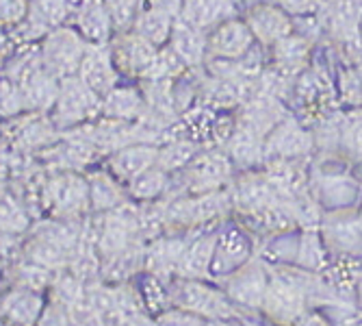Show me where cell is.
<instances>
[{
	"label": "cell",
	"instance_id": "cell-22",
	"mask_svg": "<svg viewBox=\"0 0 362 326\" xmlns=\"http://www.w3.org/2000/svg\"><path fill=\"white\" fill-rule=\"evenodd\" d=\"M278 5L291 16V18H306V16H317L325 0H278Z\"/></svg>",
	"mask_w": 362,
	"mask_h": 326
},
{
	"label": "cell",
	"instance_id": "cell-25",
	"mask_svg": "<svg viewBox=\"0 0 362 326\" xmlns=\"http://www.w3.org/2000/svg\"><path fill=\"white\" fill-rule=\"evenodd\" d=\"M356 65H358V72H360V79H362V59H360V61H358Z\"/></svg>",
	"mask_w": 362,
	"mask_h": 326
},
{
	"label": "cell",
	"instance_id": "cell-28",
	"mask_svg": "<svg viewBox=\"0 0 362 326\" xmlns=\"http://www.w3.org/2000/svg\"><path fill=\"white\" fill-rule=\"evenodd\" d=\"M233 3H241V0H233Z\"/></svg>",
	"mask_w": 362,
	"mask_h": 326
},
{
	"label": "cell",
	"instance_id": "cell-8",
	"mask_svg": "<svg viewBox=\"0 0 362 326\" xmlns=\"http://www.w3.org/2000/svg\"><path fill=\"white\" fill-rule=\"evenodd\" d=\"M245 24L262 46H274L295 30L293 18L274 3H258L250 7L245 13Z\"/></svg>",
	"mask_w": 362,
	"mask_h": 326
},
{
	"label": "cell",
	"instance_id": "cell-21",
	"mask_svg": "<svg viewBox=\"0 0 362 326\" xmlns=\"http://www.w3.org/2000/svg\"><path fill=\"white\" fill-rule=\"evenodd\" d=\"M206 320H202L200 315H193L185 309H178V307H170L163 313L156 315V322L154 326H202Z\"/></svg>",
	"mask_w": 362,
	"mask_h": 326
},
{
	"label": "cell",
	"instance_id": "cell-24",
	"mask_svg": "<svg viewBox=\"0 0 362 326\" xmlns=\"http://www.w3.org/2000/svg\"><path fill=\"white\" fill-rule=\"evenodd\" d=\"M358 176H360V181H362V161L358 163Z\"/></svg>",
	"mask_w": 362,
	"mask_h": 326
},
{
	"label": "cell",
	"instance_id": "cell-26",
	"mask_svg": "<svg viewBox=\"0 0 362 326\" xmlns=\"http://www.w3.org/2000/svg\"><path fill=\"white\" fill-rule=\"evenodd\" d=\"M360 44H362V22H360Z\"/></svg>",
	"mask_w": 362,
	"mask_h": 326
},
{
	"label": "cell",
	"instance_id": "cell-3",
	"mask_svg": "<svg viewBox=\"0 0 362 326\" xmlns=\"http://www.w3.org/2000/svg\"><path fill=\"white\" fill-rule=\"evenodd\" d=\"M272 270L260 257H252L245 266L235 270L233 274L223 276L217 281L226 296L233 300V305L243 313V315H260L262 300L269 287Z\"/></svg>",
	"mask_w": 362,
	"mask_h": 326
},
{
	"label": "cell",
	"instance_id": "cell-19",
	"mask_svg": "<svg viewBox=\"0 0 362 326\" xmlns=\"http://www.w3.org/2000/svg\"><path fill=\"white\" fill-rule=\"evenodd\" d=\"M168 185V172L160 168H148L146 172H141L135 181H133V193L135 198L141 201H152L156 196L165 189Z\"/></svg>",
	"mask_w": 362,
	"mask_h": 326
},
{
	"label": "cell",
	"instance_id": "cell-27",
	"mask_svg": "<svg viewBox=\"0 0 362 326\" xmlns=\"http://www.w3.org/2000/svg\"><path fill=\"white\" fill-rule=\"evenodd\" d=\"M360 305H362V285H360Z\"/></svg>",
	"mask_w": 362,
	"mask_h": 326
},
{
	"label": "cell",
	"instance_id": "cell-15",
	"mask_svg": "<svg viewBox=\"0 0 362 326\" xmlns=\"http://www.w3.org/2000/svg\"><path fill=\"white\" fill-rule=\"evenodd\" d=\"M339 150L354 163L362 161V109L356 107L339 120Z\"/></svg>",
	"mask_w": 362,
	"mask_h": 326
},
{
	"label": "cell",
	"instance_id": "cell-5",
	"mask_svg": "<svg viewBox=\"0 0 362 326\" xmlns=\"http://www.w3.org/2000/svg\"><path fill=\"white\" fill-rule=\"evenodd\" d=\"M254 257V240L239 224H221L215 246L211 281H221Z\"/></svg>",
	"mask_w": 362,
	"mask_h": 326
},
{
	"label": "cell",
	"instance_id": "cell-10",
	"mask_svg": "<svg viewBox=\"0 0 362 326\" xmlns=\"http://www.w3.org/2000/svg\"><path fill=\"white\" fill-rule=\"evenodd\" d=\"M272 48V68L278 70L286 79H295L300 72H304L310 63L313 42L304 35H295L291 33L288 38L276 42Z\"/></svg>",
	"mask_w": 362,
	"mask_h": 326
},
{
	"label": "cell",
	"instance_id": "cell-20",
	"mask_svg": "<svg viewBox=\"0 0 362 326\" xmlns=\"http://www.w3.org/2000/svg\"><path fill=\"white\" fill-rule=\"evenodd\" d=\"M139 28L144 35L152 42V44H158V42H165L170 35H172V16L168 13H160L156 9H152L148 16L141 18L139 22Z\"/></svg>",
	"mask_w": 362,
	"mask_h": 326
},
{
	"label": "cell",
	"instance_id": "cell-6",
	"mask_svg": "<svg viewBox=\"0 0 362 326\" xmlns=\"http://www.w3.org/2000/svg\"><path fill=\"white\" fill-rule=\"evenodd\" d=\"M315 137L298 120L284 116L265 137V161L274 159H308Z\"/></svg>",
	"mask_w": 362,
	"mask_h": 326
},
{
	"label": "cell",
	"instance_id": "cell-18",
	"mask_svg": "<svg viewBox=\"0 0 362 326\" xmlns=\"http://www.w3.org/2000/svg\"><path fill=\"white\" fill-rule=\"evenodd\" d=\"M195 154H197V150H195V144L193 142H174V144H170L165 150H163L156 157V161H158L160 170L172 172V170L187 168L189 163L193 161Z\"/></svg>",
	"mask_w": 362,
	"mask_h": 326
},
{
	"label": "cell",
	"instance_id": "cell-9",
	"mask_svg": "<svg viewBox=\"0 0 362 326\" xmlns=\"http://www.w3.org/2000/svg\"><path fill=\"white\" fill-rule=\"evenodd\" d=\"M254 42L256 38L250 30V26L245 24V20H237V18H230L217 24L211 35L206 38L209 50L217 59H230V61L241 59L254 46Z\"/></svg>",
	"mask_w": 362,
	"mask_h": 326
},
{
	"label": "cell",
	"instance_id": "cell-14",
	"mask_svg": "<svg viewBox=\"0 0 362 326\" xmlns=\"http://www.w3.org/2000/svg\"><path fill=\"white\" fill-rule=\"evenodd\" d=\"M172 50L187 65H200L209 52L204 30L187 24L185 20L172 28Z\"/></svg>",
	"mask_w": 362,
	"mask_h": 326
},
{
	"label": "cell",
	"instance_id": "cell-1",
	"mask_svg": "<svg viewBox=\"0 0 362 326\" xmlns=\"http://www.w3.org/2000/svg\"><path fill=\"white\" fill-rule=\"evenodd\" d=\"M308 276L310 272L300 268H295V272L286 270V266L272 270L269 287L260 307V317L276 326H293L310 309Z\"/></svg>",
	"mask_w": 362,
	"mask_h": 326
},
{
	"label": "cell",
	"instance_id": "cell-23",
	"mask_svg": "<svg viewBox=\"0 0 362 326\" xmlns=\"http://www.w3.org/2000/svg\"><path fill=\"white\" fill-rule=\"evenodd\" d=\"M356 215H358V226H360V231H362V203L358 205V211H356Z\"/></svg>",
	"mask_w": 362,
	"mask_h": 326
},
{
	"label": "cell",
	"instance_id": "cell-12",
	"mask_svg": "<svg viewBox=\"0 0 362 326\" xmlns=\"http://www.w3.org/2000/svg\"><path fill=\"white\" fill-rule=\"evenodd\" d=\"M237 3L233 0H182V20L195 28L206 30L235 18Z\"/></svg>",
	"mask_w": 362,
	"mask_h": 326
},
{
	"label": "cell",
	"instance_id": "cell-16",
	"mask_svg": "<svg viewBox=\"0 0 362 326\" xmlns=\"http://www.w3.org/2000/svg\"><path fill=\"white\" fill-rule=\"evenodd\" d=\"M156 150L150 146H141V148H128L124 152L117 154L115 159V168L117 172H122L124 176H133L137 179L141 172H146L148 168H152V163L156 161Z\"/></svg>",
	"mask_w": 362,
	"mask_h": 326
},
{
	"label": "cell",
	"instance_id": "cell-13",
	"mask_svg": "<svg viewBox=\"0 0 362 326\" xmlns=\"http://www.w3.org/2000/svg\"><path fill=\"white\" fill-rule=\"evenodd\" d=\"M330 266V252H327L319 228H304L300 233L298 257H295V268L310 274H323Z\"/></svg>",
	"mask_w": 362,
	"mask_h": 326
},
{
	"label": "cell",
	"instance_id": "cell-7",
	"mask_svg": "<svg viewBox=\"0 0 362 326\" xmlns=\"http://www.w3.org/2000/svg\"><path fill=\"white\" fill-rule=\"evenodd\" d=\"M233 161H230L226 150H206L195 154L193 161L185 168L187 181L193 193H209L217 191L233 179Z\"/></svg>",
	"mask_w": 362,
	"mask_h": 326
},
{
	"label": "cell",
	"instance_id": "cell-11",
	"mask_svg": "<svg viewBox=\"0 0 362 326\" xmlns=\"http://www.w3.org/2000/svg\"><path fill=\"white\" fill-rule=\"evenodd\" d=\"M219 237V228L217 231L202 233L200 237H195L193 242L187 244L176 274L180 279H202L211 281V268H213V257H215V246Z\"/></svg>",
	"mask_w": 362,
	"mask_h": 326
},
{
	"label": "cell",
	"instance_id": "cell-2",
	"mask_svg": "<svg viewBox=\"0 0 362 326\" xmlns=\"http://www.w3.org/2000/svg\"><path fill=\"white\" fill-rule=\"evenodd\" d=\"M172 307L185 309L202 320H221V317H239L243 315L226 296L219 283L202 279H176L170 287Z\"/></svg>",
	"mask_w": 362,
	"mask_h": 326
},
{
	"label": "cell",
	"instance_id": "cell-4",
	"mask_svg": "<svg viewBox=\"0 0 362 326\" xmlns=\"http://www.w3.org/2000/svg\"><path fill=\"white\" fill-rule=\"evenodd\" d=\"M310 196L325 211L358 209V205L362 203L360 181L345 170H317V174L310 176Z\"/></svg>",
	"mask_w": 362,
	"mask_h": 326
},
{
	"label": "cell",
	"instance_id": "cell-17",
	"mask_svg": "<svg viewBox=\"0 0 362 326\" xmlns=\"http://www.w3.org/2000/svg\"><path fill=\"white\" fill-rule=\"evenodd\" d=\"M337 91L341 96V103L349 109L362 107V79L358 72V65H341L337 77Z\"/></svg>",
	"mask_w": 362,
	"mask_h": 326
}]
</instances>
